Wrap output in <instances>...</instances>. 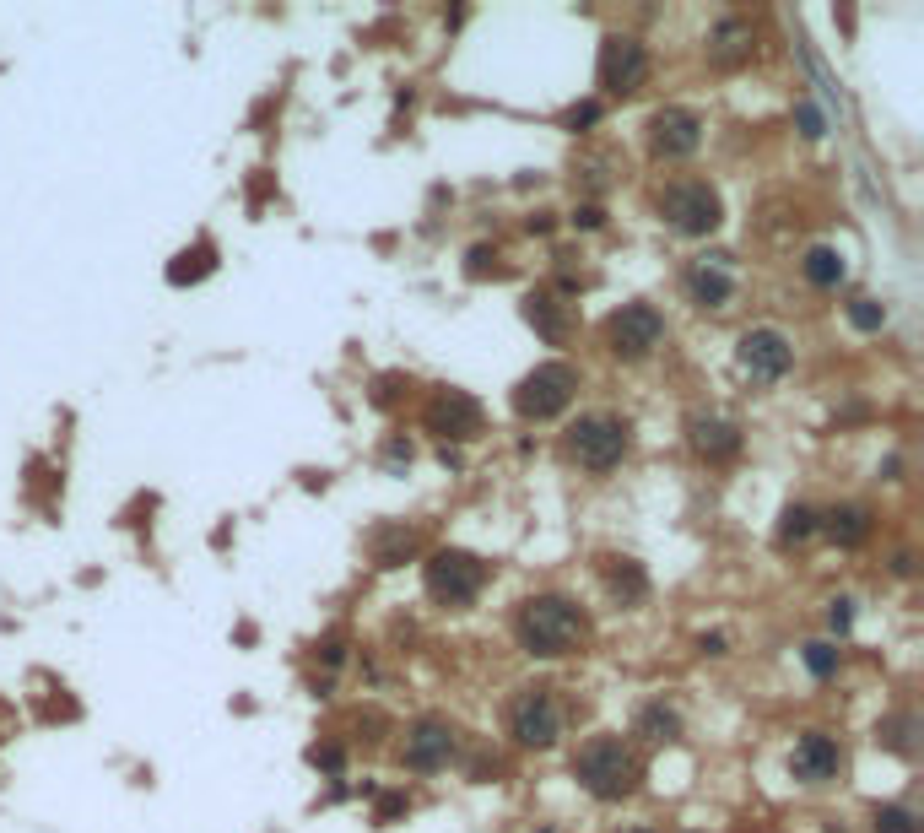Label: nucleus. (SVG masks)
<instances>
[{"instance_id": "f257e3e1", "label": "nucleus", "mask_w": 924, "mask_h": 833, "mask_svg": "<svg viewBox=\"0 0 924 833\" xmlns=\"http://www.w3.org/2000/svg\"><path fill=\"white\" fill-rule=\"evenodd\" d=\"M514 639L535 660H557L584 639V612L568 595H530L514 617Z\"/></svg>"}, {"instance_id": "4be33fe9", "label": "nucleus", "mask_w": 924, "mask_h": 833, "mask_svg": "<svg viewBox=\"0 0 924 833\" xmlns=\"http://www.w3.org/2000/svg\"><path fill=\"white\" fill-rule=\"evenodd\" d=\"M211 266H217V260H211V244H195V249H184L179 260H173L168 266V282L173 287H184V282H200V276H206Z\"/></svg>"}, {"instance_id": "c85d7f7f", "label": "nucleus", "mask_w": 924, "mask_h": 833, "mask_svg": "<svg viewBox=\"0 0 924 833\" xmlns=\"http://www.w3.org/2000/svg\"><path fill=\"white\" fill-rule=\"evenodd\" d=\"M795 125H800V136H806V141H822V136H827V119H822V109H816V103H800V109H795Z\"/></svg>"}, {"instance_id": "a211bd4d", "label": "nucleus", "mask_w": 924, "mask_h": 833, "mask_svg": "<svg viewBox=\"0 0 924 833\" xmlns=\"http://www.w3.org/2000/svg\"><path fill=\"white\" fill-rule=\"evenodd\" d=\"M746 55H752V28H746L741 17H725L714 33H708V60L714 65H741Z\"/></svg>"}, {"instance_id": "1a4fd4ad", "label": "nucleus", "mask_w": 924, "mask_h": 833, "mask_svg": "<svg viewBox=\"0 0 924 833\" xmlns=\"http://www.w3.org/2000/svg\"><path fill=\"white\" fill-rule=\"evenodd\" d=\"M649 76V49L638 44L633 33H606L600 38V87L616 92V98H627V92H638Z\"/></svg>"}, {"instance_id": "cd10ccee", "label": "nucleus", "mask_w": 924, "mask_h": 833, "mask_svg": "<svg viewBox=\"0 0 924 833\" xmlns=\"http://www.w3.org/2000/svg\"><path fill=\"white\" fill-rule=\"evenodd\" d=\"M411 547H417V536H411V531H390V541L379 547V568H395Z\"/></svg>"}, {"instance_id": "0eeeda50", "label": "nucleus", "mask_w": 924, "mask_h": 833, "mask_svg": "<svg viewBox=\"0 0 924 833\" xmlns=\"http://www.w3.org/2000/svg\"><path fill=\"white\" fill-rule=\"evenodd\" d=\"M665 341V314L654 303H622L606 320V347L622 363H644V357Z\"/></svg>"}, {"instance_id": "412c9836", "label": "nucleus", "mask_w": 924, "mask_h": 833, "mask_svg": "<svg viewBox=\"0 0 924 833\" xmlns=\"http://www.w3.org/2000/svg\"><path fill=\"white\" fill-rule=\"evenodd\" d=\"M638 736H644V742H676V736H681V714L665 709V704H649L644 714H638Z\"/></svg>"}, {"instance_id": "dca6fc26", "label": "nucleus", "mask_w": 924, "mask_h": 833, "mask_svg": "<svg viewBox=\"0 0 924 833\" xmlns=\"http://www.w3.org/2000/svg\"><path fill=\"white\" fill-rule=\"evenodd\" d=\"M687 439H692V449H698L703 460H735L741 455V428L735 422H725V417H687Z\"/></svg>"}, {"instance_id": "6ab92c4d", "label": "nucleus", "mask_w": 924, "mask_h": 833, "mask_svg": "<svg viewBox=\"0 0 924 833\" xmlns=\"http://www.w3.org/2000/svg\"><path fill=\"white\" fill-rule=\"evenodd\" d=\"M800 271H806V282L811 287H843V276H849V266H843V255L838 249H827V244H816V249H806V260H800Z\"/></svg>"}, {"instance_id": "ddd939ff", "label": "nucleus", "mask_w": 924, "mask_h": 833, "mask_svg": "<svg viewBox=\"0 0 924 833\" xmlns=\"http://www.w3.org/2000/svg\"><path fill=\"white\" fill-rule=\"evenodd\" d=\"M427 428L438 433V439H476L481 433V401L465 390H438L433 401H427Z\"/></svg>"}, {"instance_id": "f3484780", "label": "nucleus", "mask_w": 924, "mask_h": 833, "mask_svg": "<svg viewBox=\"0 0 924 833\" xmlns=\"http://www.w3.org/2000/svg\"><path fill=\"white\" fill-rule=\"evenodd\" d=\"M816 525H822L838 547H865L870 531H876V514H870L865 504H838V509H827V520H816Z\"/></svg>"}, {"instance_id": "5701e85b", "label": "nucleus", "mask_w": 924, "mask_h": 833, "mask_svg": "<svg viewBox=\"0 0 924 833\" xmlns=\"http://www.w3.org/2000/svg\"><path fill=\"white\" fill-rule=\"evenodd\" d=\"M606 574H611V590H616V595H622V601H638V595H644V590H649L644 568H638L633 558H611V568H606Z\"/></svg>"}, {"instance_id": "e433bc0d", "label": "nucleus", "mask_w": 924, "mask_h": 833, "mask_svg": "<svg viewBox=\"0 0 924 833\" xmlns=\"http://www.w3.org/2000/svg\"><path fill=\"white\" fill-rule=\"evenodd\" d=\"M698 650H703V655H725V633H703Z\"/></svg>"}, {"instance_id": "4468645a", "label": "nucleus", "mask_w": 924, "mask_h": 833, "mask_svg": "<svg viewBox=\"0 0 924 833\" xmlns=\"http://www.w3.org/2000/svg\"><path fill=\"white\" fill-rule=\"evenodd\" d=\"M843 763V747L833 742L827 731H800L795 736V752H789V774L806 779V785H827Z\"/></svg>"}, {"instance_id": "473e14b6", "label": "nucleus", "mask_w": 924, "mask_h": 833, "mask_svg": "<svg viewBox=\"0 0 924 833\" xmlns=\"http://www.w3.org/2000/svg\"><path fill=\"white\" fill-rule=\"evenodd\" d=\"M827 623H833V633H849V623H854V601H833V606H827Z\"/></svg>"}, {"instance_id": "4c0bfd02", "label": "nucleus", "mask_w": 924, "mask_h": 833, "mask_svg": "<svg viewBox=\"0 0 924 833\" xmlns=\"http://www.w3.org/2000/svg\"><path fill=\"white\" fill-rule=\"evenodd\" d=\"M892 574H903V579L914 574V552H897V558H892Z\"/></svg>"}, {"instance_id": "b1692460", "label": "nucleus", "mask_w": 924, "mask_h": 833, "mask_svg": "<svg viewBox=\"0 0 924 833\" xmlns=\"http://www.w3.org/2000/svg\"><path fill=\"white\" fill-rule=\"evenodd\" d=\"M816 531V514L806 509V504H789L784 514H779V541L784 547H795V541H806Z\"/></svg>"}, {"instance_id": "c756f323", "label": "nucleus", "mask_w": 924, "mask_h": 833, "mask_svg": "<svg viewBox=\"0 0 924 833\" xmlns=\"http://www.w3.org/2000/svg\"><path fill=\"white\" fill-rule=\"evenodd\" d=\"M308 763H314V769H325V774H341L346 752L341 747H308Z\"/></svg>"}, {"instance_id": "2eb2a0df", "label": "nucleus", "mask_w": 924, "mask_h": 833, "mask_svg": "<svg viewBox=\"0 0 924 833\" xmlns=\"http://www.w3.org/2000/svg\"><path fill=\"white\" fill-rule=\"evenodd\" d=\"M735 293V276H730V260L725 255H703L687 266V298L698 309H725Z\"/></svg>"}, {"instance_id": "393cba45", "label": "nucleus", "mask_w": 924, "mask_h": 833, "mask_svg": "<svg viewBox=\"0 0 924 833\" xmlns=\"http://www.w3.org/2000/svg\"><path fill=\"white\" fill-rule=\"evenodd\" d=\"M800 660H806V671H811L816 682H827V677L838 671L843 650H838V644H822V639H816V644H806V650H800Z\"/></svg>"}, {"instance_id": "f704fd0d", "label": "nucleus", "mask_w": 924, "mask_h": 833, "mask_svg": "<svg viewBox=\"0 0 924 833\" xmlns=\"http://www.w3.org/2000/svg\"><path fill=\"white\" fill-rule=\"evenodd\" d=\"M487 260H498V255H492L487 244H476V249H471V276H487Z\"/></svg>"}, {"instance_id": "c9c22d12", "label": "nucleus", "mask_w": 924, "mask_h": 833, "mask_svg": "<svg viewBox=\"0 0 924 833\" xmlns=\"http://www.w3.org/2000/svg\"><path fill=\"white\" fill-rule=\"evenodd\" d=\"M573 222H579V228H600L606 217H600V206H579V211H573Z\"/></svg>"}, {"instance_id": "aec40b11", "label": "nucleus", "mask_w": 924, "mask_h": 833, "mask_svg": "<svg viewBox=\"0 0 924 833\" xmlns=\"http://www.w3.org/2000/svg\"><path fill=\"white\" fill-rule=\"evenodd\" d=\"M525 320L541 330L546 341H562V336H568V314H562V303H557L552 293H530V298H525Z\"/></svg>"}, {"instance_id": "72a5a7b5", "label": "nucleus", "mask_w": 924, "mask_h": 833, "mask_svg": "<svg viewBox=\"0 0 924 833\" xmlns=\"http://www.w3.org/2000/svg\"><path fill=\"white\" fill-rule=\"evenodd\" d=\"M406 812V796H379V823H395Z\"/></svg>"}, {"instance_id": "58836bf2", "label": "nucleus", "mask_w": 924, "mask_h": 833, "mask_svg": "<svg viewBox=\"0 0 924 833\" xmlns=\"http://www.w3.org/2000/svg\"><path fill=\"white\" fill-rule=\"evenodd\" d=\"M627 833H649V828H627Z\"/></svg>"}, {"instance_id": "7c9ffc66", "label": "nucleus", "mask_w": 924, "mask_h": 833, "mask_svg": "<svg viewBox=\"0 0 924 833\" xmlns=\"http://www.w3.org/2000/svg\"><path fill=\"white\" fill-rule=\"evenodd\" d=\"M595 119H600V103H573V109L562 114V125H568V130H584V125H595Z\"/></svg>"}, {"instance_id": "39448f33", "label": "nucleus", "mask_w": 924, "mask_h": 833, "mask_svg": "<svg viewBox=\"0 0 924 833\" xmlns=\"http://www.w3.org/2000/svg\"><path fill=\"white\" fill-rule=\"evenodd\" d=\"M573 390H579V368L573 363H541L514 385V412L525 422H546V417L568 412Z\"/></svg>"}, {"instance_id": "bb28decb", "label": "nucleus", "mask_w": 924, "mask_h": 833, "mask_svg": "<svg viewBox=\"0 0 924 833\" xmlns=\"http://www.w3.org/2000/svg\"><path fill=\"white\" fill-rule=\"evenodd\" d=\"M870 828L876 833H919V817L908 806H876L870 812Z\"/></svg>"}, {"instance_id": "7ed1b4c3", "label": "nucleus", "mask_w": 924, "mask_h": 833, "mask_svg": "<svg viewBox=\"0 0 924 833\" xmlns=\"http://www.w3.org/2000/svg\"><path fill=\"white\" fill-rule=\"evenodd\" d=\"M422 585L438 606H471L481 585H487V563L476 552H460V547H438L433 558L422 563Z\"/></svg>"}, {"instance_id": "20e7f679", "label": "nucleus", "mask_w": 924, "mask_h": 833, "mask_svg": "<svg viewBox=\"0 0 924 833\" xmlns=\"http://www.w3.org/2000/svg\"><path fill=\"white\" fill-rule=\"evenodd\" d=\"M660 217L671 222L676 233H687V238H708L725 222V206H719V190L714 184H703V179H676V184H665L660 190Z\"/></svg>"}, {"instance_id": "9b49d317", "label": "nucleus", "mask_w": 924, "mask_h": 833, "mask_svg": "<svg viewBox=\"0 0 924 833\" xmlns=\"http://www.w3.org/2000/svg\"><path fill=\"white\" fill-rule=\"evenodd\" d=\"M703 147V119L692 109H654L649 114V152L665 157V163H681V157H692Z\"/></svg>"}, {"instance_id": "9d476101", "label": "nucleus", "mask_w": 924, "mask_h": 833, "mask_svg": "<svg viewBox=\"0 0 924 833\" xmlns=\"http://www.w3.org/2000/svg\"><path fill=\"white\" fill-rule=\"evenodd\" d=\"M735 357H741V368H746L752 379L773 385V379H784V374H789V363H795V347H789L784 330L757 325V330H746V336L735 341Z\"/></svg>"}, {"instance_id": "6e6552de", "label": "nucleus", "mask_w": 924, "mask_h": 833, "mask_svg": "<svg viewBox=\"0 0 924 833\" xmlns=\"http://www.w3.org/2000/svg\"><path fill=\"white\" fill-rule=\"evenodd\" d=\"M508 731H514L519 747H557L562 736V704L552 698V687H525L508 709Z\"/></svg>"}, {"instance_id": "2f4dec72", "label": "nucleus", "mask_w": 924, "mask_h": 833, "mask_svg": "<svg viewBox=\"0 0 924 833\" xmlns=\"http://www.w3.org/2000/svg\"><path fill=\"white\" fill-rule=\"evenodd\" d=\"M908 731H914V720H908V714H903V720H892V725H887V731H881V736H887V742H892L897 752H908V747H914V736H908Z\"/></svg>"}, {"instance_id": "f8f14e48", "label": "nucleus", "mask_w": 924, "mask_h": 833, "mask_svg": "<svg viewBox=\"0 0 924 833\" xmlns=\"http://www.w3.org/2000/svg\"><path fill=\"white\" fill-rule=\"evenodd\" d=\"M400 758H406V769H417V774L444 769V763L454 758V725L438 720V714L417 720V725L406 731V747H400Z\"/></svg>"}, {"instance_id": "423d86ee", "label": "nucleus", "mask_w": 924, "mask_h": 833, "mask_svg": "<svg viewBox=\"0 0 924 833\" xmlns=\"http://www.w3.org/2000/svg\"><path fill=\"white\" fill-rule=\"evenodd\" d=\"M627 444H633V428H627L622 417H579L568 428V455L579 460L584 471H611V466H622V455H627Z\"/></svg>"}, {"instance_id": "a878e982", "label": "nucleus", "mask_w": 924, "mask_h": 833, "mask_svg": "<svg viewBox=\"0 0 924 833\" xmlns=\"http://www.w3.org/2000/svg\"><path fill=\"white\" fill-rule=\"evenodd\" d=\"M849 325L865 330V336H876V330L887 325V303H876V298H849Z\"/></svg>"}, {"instance_id": "f03ea898", "label": "nucleus", "mask_w": 924, "mask_h": 833, "mask_svg": "<svg viewBox=\"0 0 924 833\" xmlns=\"http://www.w3.org/2000/svg\"><path fill=\"white\" fill-rule=\"evenodd\" d=\"M573 779H579L595 801H622V796L638 790V758H633V747L616 742V736H595V742H584L573 752Z\"/></svg>"}]
</instances>
